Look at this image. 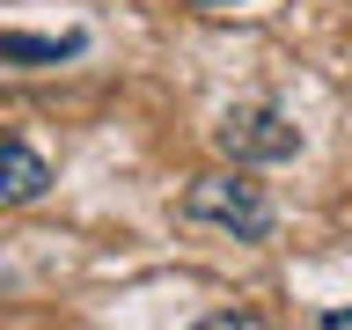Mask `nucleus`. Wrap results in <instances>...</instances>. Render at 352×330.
<instances>
[{"instance_id": "20e7f679", "label": "nucleus", "mask_w": 352, "mask_h": 330, "mask_svg": "<svg viewBox=\"0 0 352 330\" xmlns=\"http://www.w3.org/2000/svg\"><path fill=\"white\" fill-rule=\"evenodd\" d=\"M52 191V162H44L30 140H8L0 132V206H30V198Z\"/></svg>"}, {"instance_id": "f257e3e1", "label": "nucleus", "mask_w": 352, "mask_h": 330, "mask_svg": "<svg viewBox=\"0 0 352 330\" xmlns=\"http://www.w3.org/2000/svg\"><path fill=\"white\" fill-rule=\"evenodd\" d=\"M184 220L228 228L235 242H264L272 235V198H264L250 176H198L191 191H184Z\"/></svg>"}, {"instance_id": "423d86ee", "label": "nucleus", "mask_w": 352, "mask_h": 330, "mask_svg": "<svg viewBox=\"0 0 352 330\" xmlns=\"http://www.w3.org/2000/svg\"><path fill=\"white\" fill-rule=\"evenodd\" d=\"M191 8H242V0H191Z\"/></svg>"}, {"instance_id": "7ed1b4c3", "label": "nucleus", "mask_w": 352, "mask_h": 330, "mask_svg": "<svg viewBox=\"0 0 352 330\" xmlns=\"http://www.w3.org/2000/svg\"><path fill=\"white\" fill-rule=\"evenodd\" d=\"M88 52V30H0V66H66Z\"/></svg>"}, {"instance_id": "f03ea898", "label": "nucleus", "mask_w": 352, "mask_h": 330, "mask_svg": "<svg viewBox=\"0 0 352 330\" xmlns=\"http://www.w3.org/2000/svg\"><path fill=\"white\" fill-rule=\"evenodd\" d=\"M213 140L242 169H272V162H294V154H301V125H294L279 103H235L213 125Z\"/></svg>"}, {"instance_id": "39448f33", "label": "nucleus", "mask_w": 352, "mask_h": 330, "mask_svg": "<svg viewBox=\"0 0 352 330\" xmlns=\"http://www.w3.org/2000/svg\"><path fill=\"white\" fill-rule=\"evenodd\" d=\"M323 330H352V308H330V316H323Z\"/></svg>"}]
</instances>
